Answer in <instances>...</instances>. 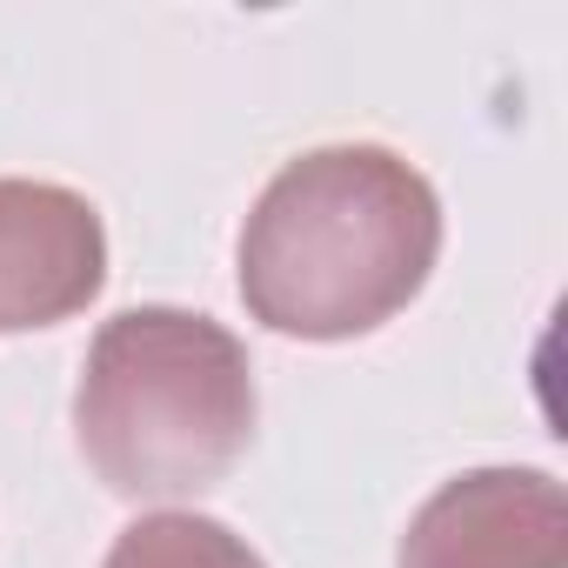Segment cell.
Here are the masks:
<instances>
[{
  "instance_id": "obj_1",
  "label": "cell",
  "mask_w": 568,
  "mask_h": 568,
  "mask_svg": "<svg viewBox=\"0 0 568 568\" xmlns=\"http://www.w3.org/2000/svg\"><path fill=\"white\" fill-rule=\"evenodd\" d=\"M442 201L375 141L308 148L241 221V302L267 335L355 342L388 328L435 274Z\"/></svg>"
},
{
  "instance_id": "obj_3",
  "label": "cell",
  "mask_w": 568,
  "mask_h": 568,
  "mask_svg": "<svg viewBox=\"0 0 568 568\" xmlns=\"http://www.w3.org/2000/svg\"><path fill=\"white\" fill-rule=\"evenodd\" d=\"M395 568H568V495L548 468H468L415 508Z\"/></svg>"
},
{
  "instance_id": "obj_5",
  "label": "cell",
  "mask_w": 568,
  "mask_h": 568,
  "mask_svg": "<svg viewBox=\"0 0 568 568\" xmlns=\"http://www.w3.org/2000/svg\"><path fill=\"white\" fill-rule=\"evenodd\" d=\"M101 568H267L227 521L194 508H154L128 521Z\"/></svg>"
},
{
  "instance_id": "obj_2",
  "label": "cell",
  "mask_w": 568,
  "mask_h": 568,
  "mask_svg": "<svg viewBox=\"0 0 568 568\" xmlns=\"http://www.w3.org/2000/svg\"><path fill=\"white\" fill-rule=\"evenodd\" d=\"M254 362L194 308H121L101 322L74 388V442L128 501H181L234 475L254 442Z\"/></svg>"
},
{
  "instance_id": "obj_4",
  "label": "cell",
  "mask_w": 568,
  "mask_h": 568,
  "mask_svg": "<svg viewBox=\"0 0 568 568\" xmlns=\"http://www.w3.org/2000/svg\"><path fill=\"white\" fill-rule=\"evenodd\" d=\"M108 288L101 207L61 181H0V335L74 322Z\"/></svg>"
}]
</instances>
